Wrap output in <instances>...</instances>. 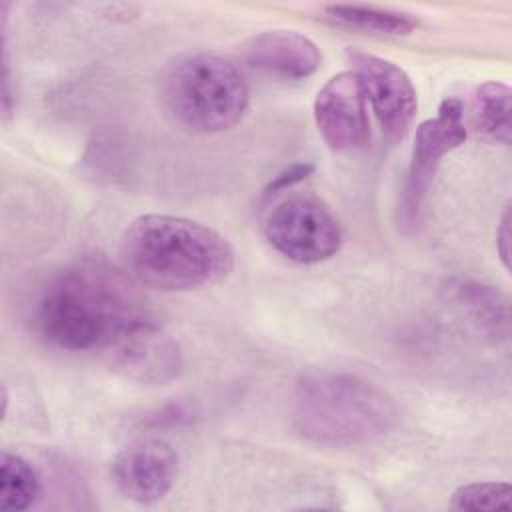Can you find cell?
Returning <instances> with one entry per match:
<instances>
[{
	"mask_svg": "<svg viewBox=\"0 0 512 512\" xmlns=\"http://www.w3.org/2000/svg\"><path fill=\"white\" fill-rule=\"evenodd\" d=\"M314 120L324 144L336 154L366 148L370 142L368 100L354 70L334 74L314 98Z\"/></svg>",
	"mask_w": 512,
	"mask_h": 512,
	"instance_id": "6",
	"label": "cell"
},
{
	"mask_svg": "<svg viewBox=\"0 0 512 512\" xmlns=\"http://www.w3.org/2000/svg\"><path fill=\"white\" fill-rule=\"evenodd\" d=\"M454 298L478 330L492 338L508 334V304L494 286L460 282L454 286Z\"/></svg>",
	"mask_w": 512,
	"mask_h": 512,
	"instance_id": "14",
	"label": "cell"
},
{
	"mask_svg": "<svg viewBox=\"0 0 512 512\" xmlns=\"http://www.w3.org/2000/svg\"><path fill=\"white\" fill-rule=\"evenodd\" d=\"M116 350V366L130 378L144 384H164L178 374L180 354L172 340L158 332V326L146 328Z\"/></svg>",
	"mask_w": 512,
	"mask_h": 512,
	"instance_id": "11",
	"label": "cell"
},
{
	"mask_svg": "<svg viewBox=\"0 0 512 512\" xmlns=\"http://www.w3.org/2000/svg\"><path fill=\"white\" fill-rule=\"evenodd\" d=\"M160 100L182 130L218 134L242 120L250 104V88L230 58L198 52L176 60L166 70Z\"/></svg>",
	"mask_w": 512,
	"mask_h": 512,
	"instance_id": "4",
	"label": "cell"
},
{
	"mask_svg": "<svg viewBox=\"0 0 512 512\" xmlns=\"http://www.w3.org/2000/svg\"><path fill=\"white\" fill-rule=\"evenodd\" d=\"M36 326L50 344L86 352L116 348L156 322L128 276L102 258H84L48 282Z\"/></svg>",
	"mask_w": 512,
	"mask_h": 512,
	"instance_id": "1",
	"label": "cell"
},
{
	"mask_svg": "<svg viewBox=\"0 0 512 512\" xmlns=\"http://www.w3.org/2000/svg\"><path fill=\"white\" fill-rule=\"evenodd\" d=\"M322 12L338 28L374 36H410L420 24L414 14L366 4H328Z\"/></svg>",
	"mask_w": 512,
	"mask_h": 512,
	"instance_id": "12",
	"label": "cell"
},
{
	"mask_svg": "<svg viewBox=\"0 0 512 512\" xmlns=\"http://www.w3.org/2000/svg\"><path fill=\"white\" fill-rule=\"evenodd\" d=\"M512 92L502 82H484L476 88L470 106L472 130L488 142L508 146L512 138Z\"/></svg>",
	"mask_w": 512,
	"mask_h": 512,
	"instance_id": "13",
	"label": "cell"
},
{
	"mask_svg": "<svg viewBox=\"0 0 512 512\" xmlns=\"http://www.w3.org/2000/svg\"><path fill=\"white\" fill-rule=\"evenodd\" d=\"M496 250H498V256L502 260V266L506 270H510V204H506V208L500 216V222H498Z\"/></svg>",
	"mask_w": 512,
	"mask_h": 512,
	"instance_id": "18",
	"label": "cell"
},
{
	"mask_svg": "<svg viewBox=\"0 0 512 512\" xmlns=\"http://www.w3.org/2000/svg\"><path fill=\"white\" fill-rule=\"evenodd\" d=\"M468 130L464 126V106L458 98H444L434 118L416 128L412 162L406 180V212L416 214L418 206L434 180L442 158L464 144Z\"/></svg>",
	"mask_w": 512,
	"mask_h": 512,
	"instance_id": "8",
	"label": "cell"
},
{
	"mask_svg": "<svg viewBox=\"0 0 512 512\" xmlns=\"http://www.w3.org/2000/svg\"><path fill=\"white\" fill-rule=\"evenodd\" d=\"M512 486L508 482H470L452 492L454 510H510Z\"/></svg>",
	"mask_w": 512,
	"mask_h": 512,
	"instance_id": "16",
	"label": "cell"
},
{
	"mask_svg": "<svg viewBox=\"0 0 512 512\" xmlns=\"http://www.w3.org/2000/svg\"><path fill=\"white\" fill-rule=\"evenodd\" d=\"M268 244L296 264L330 260L342 244L336 216L312 196H290L278 202L264 220Z\"/></svg>",
	"mask_w": 512,
	"mask_h": 512,
	"instance_id": "5",
	"label": "cell"
},
{
	"mask_svg": "<svg viewBox=\"0 0 512 512\" xmlns=\"http://www.w3.org/2000/svg\"><path fill=\"white\" fill-rule=\"evenodd\" d=\"M346 56L362 82L382 132L390 140H402L418 110V96L410 76L398 64L362 50L350 48Z\"/></svg>",
	"mask_w": 512,
	"mask_h": 512,
	"instance_id": "7",
	"label": "cell"
},
{
	"mask_svg": "<svg viewBox=\"0 0 512 512\" xmlns=\"http://www.w3.org/2000/svg\"><path fill=\"white\" fill-rule=\"evenodd\" d=\"M124 272L160 292H190L222 282L234 270V250L214 228L172 214H140L120 238Z\"/></svg>",
	"mask_w": 512,
	"mask_h": 512,
	"instance_id": "2",
	"label": "cell"
},
{
	"mask_svg": "<svg viewBox=\"0 0 512 512\" xmlns=\"http://www.w3.org/2000/svg\"><path fill=\"white\" fill-rule=\"evenodd\" d=\"M40 476L34 466L16 452L2 450L0 454V510H28L40 496Z\"/></svg>",
	"mask_w": 512,
	"mask_h": 512,
	"instance_id": "15",
	"label": "cell"
},
{
	"mask_svg": "<svg viewBox=\"0 0 512 512\" xmlns=\"http://www.w3.org/2000/svg\"><path fill=\"white\" fill-rule=\"evenodd\" d=\"M242 56L248 66L284 80H302L320 66V50L296 30H268L250 38Z\"/></svg>",
	"mask_w": 512,
	"mask_h": 512,
	"instance_id": "10",
	"label": "cell"
},
{
	"mask_svg": "<svg viewBox=\"0 0 512 512\" xmlns=\"http://www.w3.org/2000/svg\"><path fill=\"white\" fill-rule=\"evenodd\" d=\"M110 476L124 498L154 504L176 484L178 454L164 440H136L114 456Z\"/></svg>",
	"mask_w": 512,
	"mask_h": 512,
	"instance_id": "9",
	"label": "cell"
},
{
	"mask_svg": "<svg viewBox=\"0 0 512 512\" xmlns=\"http://www.w3.org/2000/svg\"><path fill=\"white\" fill-rule=\"evenodd\" d=\"M314 170L312 164H306V162H298V164H292L290 168L282 170L280 174L274 176V180L268 184L266 188V196H272V194H278L298 182H302L310 172Z\"/></svg>",
	"mask_w": 512,
	"mask_h": 512,
	"instance_id": "17",
	"label": "cell"
},
{
	"mask_svg": "<svg viewBox=\"0 0 512 512\" xmlns=\"http://www.w3.org/2000/svg\"><path fill=\"white\" fill-rule=\"evenodd\" d=\"M294 430L324 446H358L386 436L396 420L394 400L370 380L348 372H312L290 400Z\"/></svg>",
	"mask_w": 512,
	"mask_h": 512,
	"instance_id": "3",
	"label": "cell"
}]
</instances>
